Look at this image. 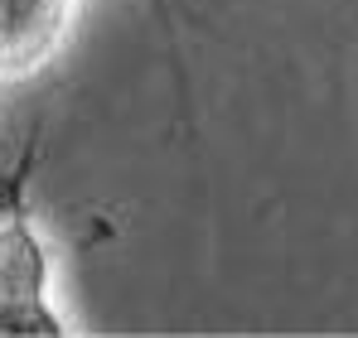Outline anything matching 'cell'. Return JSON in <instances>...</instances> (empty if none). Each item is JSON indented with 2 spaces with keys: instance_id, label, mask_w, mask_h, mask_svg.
Listing matches in <instances>:
<instances>
[{
  "instance_id": "obj_1",
  "label": "cell",
  "mask_w": 358,
  "mask_h": 338,
  "mask_svg": "<svg viewBox=\"0 0 358 338\" xmlns=\"http://www.w3.org/2000/svg\"><path fill=\"white\" fill-rule=\"evenodd\" d=\"M59 24L63 0H0V73H20L39 63Z\"/></svg>"
}]
</instances>
